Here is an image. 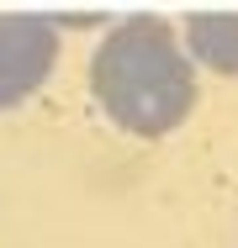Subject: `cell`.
Segmentation results:
<instances>
[{
  "label": "cell",
  "mask_w": 238,
  "mask_h": 248,
  "mask_svg": "<svg viewBox=\"0 0 238 248\" xmlns=\"http://www.w3.org/2000/svg\"><path fill=\"white\" fill-rule=\"evenodd\" d=\"M90 95L101 116L127 138H170L196 111L201 79L180 32L153 16H122L90 53Z\"/></svg>",
  "instance_id": "6da1fadb"
},
{
  "label": "cell",
  "mask_w": 238,
  "mask_h": 248,
  "mask_svg": "<svg viewBox=\"0 0 238 248\" xmlns=\"http://www.w3.org/2000/svg\"><path fill=\"white\" fill-rule=\"evenodd\" d=\"M58 69V27L43 11L0 16V111L21 106L43 90Z\"/></svg>",
  "instance_id": "7a4b0ae2"
},
{
  "label": "cell",
  "mask_w": 238,
  "mask_h": 248,
  "mask_svg": "<svg viewBox=\"0 0 238 248\" xmlns=\"http://www.w3.org/2000/svg\"><path fill=\"white\" fill-rule=\"evenodd\" d=\"M180 43L196 69L238 79V11H190L180 21Z\"/></svg>",
  "instance_id": "3957f363"
}]
</instances>
